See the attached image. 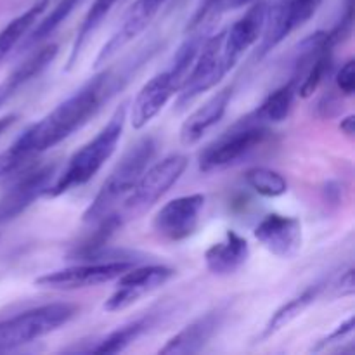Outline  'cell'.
<instances>
[{"label": "cell", "mask_w": 355, "mask_h": 355, "mask_svg": "<svg viewBox=\"0 0 355 355\" xmlns=\"http://www.w3.org/2000/svg\"><path fill=\"white\" fill-rule=\"evenodd\" d=\"M132 267H135V262H132V260L82 263V266L66 267V269L44 274V276L35 279V286L58 291L83 290V288L99 286V284L118 279L121 274L130 270Z\"/></svg>", "instance_id": "cell-8"}, {"label": "cell", "mask_w": 355, "mask_h": 355, "mask_svg": "<svg viewBox=\"0 0 355 355\" xmlns=\"http://www.w3.org/2000/svg\"><path fill=\"white\" fill-rule=\"evenodd\" d=\"M156 141L153 137H142L125 153L121 162L114 166L104 184L101 186L99 193L92 200V203L83 211V222L85 224H96L106 215L118 210L121 203L127 200L132 193L137 180L149 166L156 155Z\"/></svg>", "instance_id": "cell-3"}, {"label": "cell", "mask_w": 355, "mask_h": 355, "mask_svg": "<svg viewBox=\"0 0 355 355\" xmlns=\"http://www.w3.org/2000/svg\"><path fill=\"white\" fill-rule=\"evenodd\" d=\"M125 120H127V103L120 104L111 114L110 121L101 128L99 134L83 144L69 158L64 172L52 182L47 196L58 198L71 191L73 187H80L89 182L116 151L123 134Z\"/></svg>", "instance_id": "cell-2"}, {"label": "cell", "mask_w": 355, "mask_h": 355, "mask_svg": "<svg viewBox=\"0 0 355 355\" xmlns=\"http://www.w3.org/2000/svg\"><path fill=\"white\" fill-rule=\"evenodd\" d=\"M224 321V312L214 311L201 315L196 321L187 324L182 331L177 333L175 336L168 340L165 345L159 349L163 355H175V354H198L207 347L218 331Z\"/></svg>", "instance_id": "cell-17"}, {"label": "cell", "mask_w": 355, "mask_h": 355, "mask_svg": "<svg viewBox=\"0 0 355 355\" xmlns=\"http://www.w3.org/2000/svg\"><path fill=\"white\" fill-rule=\"evenodd\" d=\"M59 47L58 44H47L44 47H40L38 51H35L30 58L24 59L2 83H0V101L2 104L12 96L16 90H19L21 87L26 85L28 82H31L33 78H37L49 64L54 62V59L58 58Z\"/></svg>", "instance_id": "cell-20"}, {"label": "cell", "mask_w": 355, "mask_h": 355, "mask_svg": "<svg viewBox=\"0 0 355 355\" xmlns=\"http://www.w3.org/2000/svg\"><path fill=\"white\" fill-rule=\"evenodd\" d=\"M179 92V83L173 80L168 69L158 73L153 76L148 83H144L141 90H139L137 97L132 104V127L135 130L144 128L163 107L166 106L170 99Z\"/></svg>", "instance_id": "cell-16"}, {"label": "cell", "mask_w": 355, "mask_h": 355, "mask_svg": "<svg viewBox=\"0 0 355 355\" xmlns=\"http://www.w3.org/2000/svg\"><path fill=\"white\" fill-rule=\"evenodd\" d=\"M83 0H59L58 3L54 6V9L44 17V19L38 21L37 26L33 28L31 31H28L24 35V42L21 44V51H26V49L35 47V45L42 44L44 40H47L69 16H71L73 10L82 3Z\"/></svg>", "instance_id": "cell-25"}, {"label": "cell", "mask_w": 355, "mask_h": 355, "mask_svg": "<svg viewBox=\"0 0 355 355\" xmlns=\"http://www.w3.org/2000/svg\"><path fill=\"white\" fill-rule=\"evenodd\" d=\"M187 163L189 159L184 155H170L156 165L148 166L118 210L123 220L127 222L130 218H135L137 215L148 211L153 205L158 203L168 193L170 187L182 177L187 168Z\"/></svg>", "instance_id": "cell-6"}, {"label": "cell", "mask_w": 355, "mask_h": 355, "mask_svg": "<svg viewBox=\"0 0 355 355\" xmlns=\"http://www.w3.org/2000/svg\"><path fill=\"white\" fill-rule=\"evenodd\" d=\"M336 87L343 96L350 97L355 92V61L349 59L336 73Z\"/></svg>", "instance_id": "cell-28"}, {"label": "cell", "mask_w": 355, "mask_h": 355, "mask_svg": "<svg viewBox=\"0 0 355 355\" xmlns=\"http://www.w3.org/2000/svg\"><path fill=\"white\" fill-rule=\"evenodd\" d=\"M163 3H165V0H135L121 17L120 26L116 28V31L111 35L110 40L103 45V49L97 54L96 68L107 64L132 40H135L155 19Z\"/></svg>", "instance_id": "cell-13"}, {"label": "cell", "mask_w": 355, "mask_h": 355, "mask_svg": "<svg viewBox=\"0 0 355 355\" xmlns=\"http://www.w3.org/2000/svg\"><path fill=\"white\" fill-rule=\"evenodd\" d=\"M295 96H297V85L290 80L283 87L270 92L263 99V103L246 118L259 125L281 123V121H284L290 116L291 107H293L295 103Z\"/></svg>", "instance_id": "cell-22"}, {"label": "cell", "mask_w": 355, "mask_h": 355, "mask_svg": "<svg viewBox=\"0 0 355 355\" xmlns=\"http://www.w3.org/2000/svg\"><path fill=\"white\" fill-rule=\"evenodd\" d=\"M173 274H175V270L166 266L132 267L130 270H127V272L118 277L120 281L116 284V290L104 302V311H125L130 305L137 304L144 295L151 293L156 288L163 286L166 281L172 279Z\"/></svg>", "instance_id": "cell-12"}, {"label": "cell", "mask_w": 355, "mask_h": 355, "mask_svg": "<svg viewBox=\"0 0 355 355\" xmlns=\"http://www.w3.org/2000/svg\"><path fill=\"white\" fill-rule=\"evenodd\" d=\"M245 180L255 193L263 198H277L288 193V180L283 173L267 166H253L246 170Z\"/></svg>", "instance_id": "cell-26"}, {"label": "cell", "mask_w": 355, "mask_h": 355, "mask_svg": "<svg viewBox=\"0 0 355 355\" xmlns=\"http://www.w3.org/2000/svg\"><path fill=\"white\" fill-rule=\"evenodd\" d=\"M155 318L153 315H146V318L135 319V321L128 322V324L121 326V328L114 329L110 335L104 336L103 340L97 342L96 347L89 350L94 354H120L127 350L142 333L148 331L153 326Z\"/></svg>", "instance_id": "cell-24"}, {"label": "cell", "mask_w": 355, "mask_h": 355, "mask_svg": "<svg viewBox=\"0 0 355 355\" xmlns=\"http://www.w3.org/2000/svg\"><path fill=\"white\" fill-rule=\"evenodd\" d=\"M267 16H269V3L257 0L250 6L245 16L239 17L229 30H225L224 58L229 68H234L241 55L259 42L266 30Z\"/></svg>", "instance_id": "cell-14"}, {"label": "cell", "mask_w": 355, "mask_h": 355, "mask_svg": "<svg viewBox=\"0 0 355 355\" xmlns=\"http://www.w3.org/2000/svg\"><path fill=\"white\" fill-rule=\"evenodd\" d=\"M49 3H51V0H37V2H35L33 6L28 7L24 12H21L19 16L14 17L10 23H7L6 26H3V30H0V64H2L3 59L19 45V42L24 38V35L33 28V24L37 23L38 17L45 12Z\"/></svg>", "instance_id": "cell-23"}, {"label": "cell", "mask_w": 355, "mask_h": 355, "mask_svg": "<svg viewBox=\"0 0 355 355\" xmlns=\"http://www.w3.org/2000/svg\"><path fill=\"white\" fill-rule=\"evenodd\" d=\"M224 37L225 30L220 33L208 37L194 61L193 68L187 73L177 96V106L182 110L187 107L194 99L203 96L220 83V80L231 71L224 58Z\"/></svg>", "instance_id": "cell-7"}, {"label": "cell", "mask_w": 355, "mask_h": 355, "mask_svg": "<svg viewBox=\"0 0 355 355\" xmlns=\"http://www.w3.org/2000/svg\"><path fill=\"white\" fill-rule=\"evenodd\" d=\"M326 286H328V283L312 284V286H309L307 290L302 291L298 297L291 298L290 302H286V304L281 305V307L277 309L272 315H270V319L267 321V324L263 326L262 333H260V336H259L260 342H263V340L274 336L276 333H279L281 329L286 328L290 322H293L295 319L300 318V315L304 314V312L307 311V309L311 307V305L314 304L319 297H321Z\"/></svg>", "instance_id": "cell-21"}, {"label": "cell", "mask_w": 355, "mask_h": 355, "mask_svg": "<svg viewBox=\"0 0 355 355\" xmlns=\"http://www.w3.org/2000/svg\"><path fill=\"white\" fill-rule=\"evenodd\" d=\"M78 314L73 304H47L0 321V352L19 349L68 324Z\"/></svg>", "instance_id": "cell-4"}, {"label": "cell", "mask_w": 355, "mask_h": 355, "mask_svg": "<svg viewBox=\"0 0 355 355\" xmlns=\"http://www.w3.org/2000/svg\"><path fill=\"white\" fill-rule=\"evenodd\" d=\"M55 168L52 165L28 166L23 170V175L14 180L12 186L0 198V225L12 222L21 214L28 210L37 200L47 196L52 182H54Z\"/></svg>", "instance_id": "cell-9"}, {"label": "cell", "mask_w": 355, "mask_h": 355, "mask_svg": "<svg viewBox=\"0 0 355 355\" xmlns=\"http://www.w3.org/2000/svg\"><path fill=\"white\" fill-rule=\"evenodd\" d=\"M257 0H207L203 6L200 7L194 17L191 19L187 31L194 30L198 26H208V24L214 23L215 19L222 16V14L229 12V10L241 9V7L252 6Z\"/></svg>", "instance_id": "cell-27"}, {"label": "cell", "mask_w": 355, "mask_h": 355, "mask_svg": "<svg viewBox=\"0 0 355 355\" xmlns=\"http://www.w3.org/2000/svg\"><path fill=\"white\" fill-rule=\"evenodd\" d=\"M16 120H17L16 114H7V116L0 118V135H2L3 132H6Z\"/></svg>", "instance_id": "cell-32"}, {"label": "cell", "mask_w": 355, "mask_h": 355, "mask_svg": "<svg viewBox=\"0 0 355 355\" xmlns=\"http://www.w3.org/2000/svg\"><path fill=\"white\" fill-rule=\"evenodd\" d=\"M255 238L277 259L290 260L302 248V224L295 217L270 214L255 227Z\"/></svg>", "instance_id": "cell-15"}, {"label": "cell", "mask_w": 355, "mask_h": 355, "mask_svg": "<svg viewBox=\"0 0 355 355\" xmlns=\"http://www.w3.org/2000/svg\"><path fill=\"white\" fill-rule=\"evenodd\" d=\"M231 97L232 87H225L220 92L214 94L196 111H193L180 127V142H182V146L189 148V146L198 144L203 139V135L222 120V116L227 111L229 103H231Z\"/></svg>", "instance_id": "cell-18"}, {"label": "cell", "mask_w": 355, "mask_h": 355, "mask_svg": "<svg viewBox=\"0 0 355 355\" xmlns=\"http://www.w3.org/2000/svg\"><path fill=\"white\" fill-rule=\"evenodd\" d=\"M340 130L347 135V137H354L355 134V116L349 114L347 118H343L342 123H340Z\"/></svg>", "instance_id": "cell-31"}, {"label": "cell", "mask_w": 355, "mask_h": 355, "mask_svg": "<svg viewBox=\"0 0 355 355\" xmlns=\"http://www.w3.org/2000/svg\"><path fill=\"white\" fill-rule=\"evenodd\" d=\"M125 76L104 69L83 83L51 113L28 127L9 148L0 153V179L31 166L33 159L75 134L121 89Z\"/></svg>", "instance_id": "cell-1"}, {"label": "cell", "mask_w": 355, "mask_h": 355, "mask_svg": "<svg viewBox=\"0 0 355 355\" xmlns=\"http://www.w3.org/2000/svg\"><path fill=\"white\" fill-rule=\"evenodd\" d=\"M250 259V245L236 231H225L224 239L215 243L205 253L207 269L215 276L236 274Z\"/></svg>", "instance_id": "cell-19"}, {"label": "cell", "mask_w": 355, "mask_h": 355, "mask_svg": "<svg viewBox=\"0 0 355 355\" xmlns=\"http://www.w3.org/2000/svg\"><path fill=\"white\" fill-rule=\"evenodd\" d=\"M333 290H335V297H350L354 295L355 291V284H354V269L345 270L342 274V277L338 279V283L333 284Z\"/></svg>", "instance_id": "cell-30"}, {"label": "cell", "mask_w": 355, "mask_h": 355, "mask_svg": "<svg viewBox=\"0 0 355 355\" xmlns=\"http://www.w3.org/2000/svg\"><path fill=\"white\" fill-rule=\"evenodd\" d=\"M270 135L272 132L267 125L253 123L246 116L241 118L225 134L215 139L210 146L201 151L200 170L203 173H211L238 165L250 155H253L257 149L262 148L269 141Z\"/></svg>", "instance_id": "cell-5"}, {"label": "cell", "mask_w": 355, "mask_h": 355, "mask_svg": "<svg viewBox=\"0 0 355 355\" xmlns=\"http://www.w3.org/2000/svg\"><path fill=\"white\" fill-rule=\"evenodd\" d=\"M203 208L205 196L200 193L175 198L155 215L153 231L170 243L186 241L196 232Z\"/></svg>", "instance_id": "cell-11"}, {"label": "cell", "mask_w": 355, "mask_h": 355, "mask_svg": "<svg viewBox=\"0 0 355 355\" xmlns=\"http://www.w3.org/2000/svg\"><path fill=\"white\" fill-rule=\"evenodd\" d=\"M322 0H281L272 10L269 9L257 58H266L284 38L309 23L318 12Z\"/></svg>", "instance_id": "cell-10"}, {"label": "cell", "mask_w": 355, "mask_h": 355, "mask_svg": "<svg viewBox=\"0 0 355 355\" xmlns=\"http://www.w3.org/2000/svg\"><path fill=\"white\" fill-rule=\"evenodd\" d=\"M354 328H355V321H354V315H350L349 319H347L345 322H343V324H340L338 328L335 329V331L333 333H329L328 336H324V338L322 340H319L318 342V345L314 347V352H319V350H322V349H326V347L328 345H333V343H338V342H342V340H345L347 336H350L354 333Z\"/></svg>", "instance_id": "cell-29"}]
</instances>
